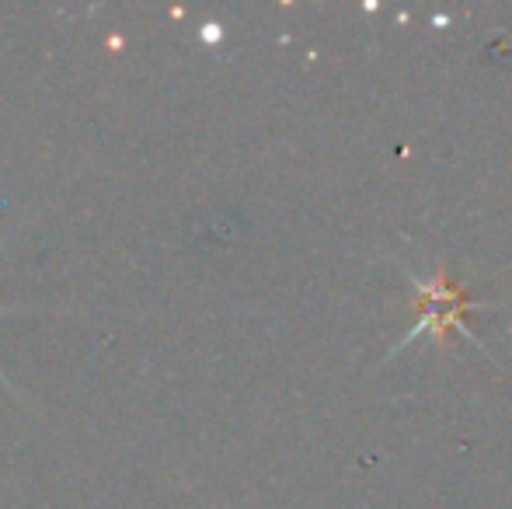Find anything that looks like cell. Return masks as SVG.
Returning <instances> with one entry per match:
<instances>
[{"label":"cell","mask_w":512,"mask_h":509,"mask_svg":"<svg viewBox=\"0 0 512 509\" xmlns=\"http://www.w3.org/2000/svg\"><path fill=\"white\" fill-rule=\"evenodd\" d=\"M411 283H415V290L422 293V300H418V307H422V321H418L405 339L398 342V349H394L391 356H398L401 349H405L408 342H415L422 332H432L436 335V342H446V332H450V328H460L467 339H474V335L464 328V314L474 311L478 304H474V300L467 297V293L460 290L450 276H446V269H436L432 283H422V279H411Z\"/></svg>","instance_id":"cell-1"}]
</instances>
